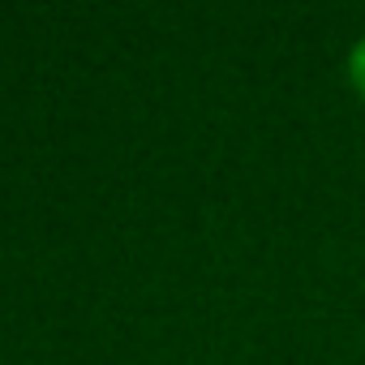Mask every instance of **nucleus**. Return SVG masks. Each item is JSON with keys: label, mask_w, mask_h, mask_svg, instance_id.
Returning a JSON list of instances; mask_svg holds the SVG:
<instances>
[{"label": "nucleus", "mask_w": 365, "mask_h": 365, "mask_svg": "<svg viewBox=\"0 0 365 365\" xmlns=\"http://www.w3.org/2000/svg\"><path fill=\"white\" fill-rule=\"evenodd\" d=\"M348 82H352V91L365 99V35L352 43V52H348Z\"/></svg>", "instance_id": "obj_1"}]
</instances>
